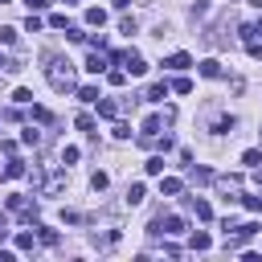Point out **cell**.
Masks as SVG:
<instances>
[{"mask_svg": "<svg viewBox=\"0 0 262 262\" xmlns=\"http://www.w3.org/2000/svg\"><path fill=\"white\" fill-rule=\"evenodd\" d=\"M74 127H78V131H94V119H90V115H78Z\"/></svg>", "mask_w": 262, "mask_h": 262, "instance_id": "27", "label": "cell"}, {"mask_svg": "<svg viewBox=\"0 0 262 262\" xmlns=\"http://www.w3.org/2000/svg\"><path fill=\"white\" fill-rule=\"evenodd\" d=\"M37 237H41L45 246H57V229H49V225H37Z\"/></svg>", "mask_w": 262, "mask_h": 262, "instance_id": "17", "label": "cell"}, {"mask_svg": "<svg viewBox=\"0 0 262 262\" xmlns=\"http://www.w3.org/2000/svg\"><path fill=\"white\" fill-rule=\"evenodd\" d=\"M33 119H37V123H49V119H53V115H49V111H45V106H33Z\"/></svg>", "mask_w": 262, "mask_h": 262, "instance_id": "36", "label": "cell"}, {"mask_svg": "<svg viewBox=\"0 0 262 262\" xmlns=\"http://www.w3.org/2000/svg\"><path fill=\"white\" fill-rule=\"evenodd\" d=\"M45 78H49V86L57 90V94H70L78 82H74V61H66V57H53V53H45Z\"/></svg>", "mask_w": 262, "mask_h": 262, "instance_id": "1", "label": "cell"}, {"mask_svg": "<svg viewBox=\"0 0 262 262\" xmlns=\"http://www.w3.org/2000/svg\"><path fill=\"white\" fill-rule=\"evenodd\" d=\"M217 188L225 192V201H237V196H229V192H237V188H242V180H237V176H217Z\"/></svg>", "mask_w": 262, "mask_h": 262, "instance_id": "5", "label": "cell"}, {"mask_svg": "<svg viewBox=\"0 0 262 262\" xmlns=\"http://www.w3.org/2000/svg\"><path fill=\"white\" fill-rule=\"evenodd\" d=\"M180 188H184V184H180L176 176H164V180H160V192H164V196H176Z\"/></svg>", "mask_w": 262, "mask_h": 262, "instance_id": "14", "label": "cell"}, {"mask_svg": "<svg viewBox=\"0 0 262 262\" xmlns=\"http://www.w3.org/2000/svg\"><path fill=\"white\" fill-rule=\"evenodd\" d=\"M16 176H25V160H8V168L0 172V180H16Z\"/></svg>", "mask_w": 262, "mask_h": 262, "instance_id": "10", "label": "cell"}, {"mask_svg": "<svg viewBox=\"0 0 262 262\" xmlns=\"http://www.w3.org/2000/svg\"><path fill=\"white\" fill-rule=\"evenodd\" d=\"M192 180H196V184H209V180H217V176H213L209 168H192Z\"/></svg>", "mask_w": 262, "mask_h": 262, "instance_id": "25", "label": "cell"}, {"mask_svg": "<svg viewBox=\"0 0 262 262\" xmlns=\"http://www.w3.org/2000/svg\"><path fill=\"white\" fill-rule=\"evenodd\" d=\"M201 74H205V78H221V61H217V57H205V61H201Z\"/></svg>", "mask_w": 262, "mask_h": 262, "instance_id": "13", "label": "cell"}, {"mask_svg": "<svg viewBox=\"0 0 262 262\" xmlns=\"http://www.w3.org/2000/svg\"><path fill=\"white\" fill-rule=\"evenodd\" d=\"M242 205H246L250 213H262V196H242Z\"/></svg>", "mask_w": 262, "mask_h": 262, "instance_id": "29", "label": "cell"}, {"mask_svg": "<svg viewBox=\"0 0 262 262\" xmlns=\"http://www.w3.org/2000/svg\"><path fill=\"white\" fill-rule=\"evenodd\" d=\"M29 8H49V0H29Z\"/></svg>", "mask_w": 262, "mask_h": 262, "instance_id": "38", "label": "cell"}, {"mask_svg": "<svg viewBox=\"0 0 262 262\" xmlns=\"http://www.w3.org/2000/svg\"><path fill=\"white\" fill-rule=\"evenodd\" d=\"M254 29H258V37H262V20H258V25H254Z\"/></svg>", "mask_w": 262, "mask_h": 262, "instance_id": "41", "label": "cell"}, {"mask_svg": "<svg viewBox=\"0 0 262 262\" xmlns=\"http://www.w3.org/2000/svg\"><path fill=\"white\" fill-rule=\"evenodd\" d=\"M172 90H176V94H188V90H192V82H188V78H176V82H172Z\"/></svg>", "mask_w": 262, "mask_h": 262, "instance_id": "31", "label": "cell"}, {"mask_svg": "<svg viewBox=\"0 0 262 262\" xmlns=\"http://www.w3.org/2000/svg\"><path fill=\"white\" fill-rule=\"evenodd\" d=\"M61 184H66V176H61V172H53V176L45 180V188H41V196H53V192H61Z\"/></svg>", "mask_w": 262, "mask_h": 262, "instance_id": "11", "label": "cell"}, {"mask_svg": "<svg viewBox=\"0 0 262 262\" xmlns=\"http://www.w3.org/2000/svg\"><path fill=\"white\" fill-rule=\"evenodd\" d=\"M188 66H192V57H188V53H172V57L164 61V70H176V74H180V70H188Z\"/></svg>", "mask_w": 262, "mask_h": 262, "instance_id": "7", "label": "cell"}, {"mask_svg": "<svg viewBox=\"0 0 262 262\" xmlns=\"http://www.w3.org/2000/svg\"><path fill=\"white\" fill-rule=\"evenodd\" d=\"M78 98H82V102H98L102 94H98V86H82V90H78Z\"/></svg>", "mask_w": 262, "mask_h": 262, "instance_id": "19", "label": "cell"}, {"mask_svg": "<svg viewBox=\"0 0 262 262\" xmlns=\"http://www.w3.org/2000/svg\"><path fill=\"white\" fill-rule=\"evenodd\" d=\"M0 4H4V0H0Z\"/></svg>", "mask_w": 262, "mask_h": 262, "instance_id": "44", "label": "cell"}, {"mask_svg": "<svg viewBox=\"0 0 262 262\" xmlns=\"http://www.w3.org/2000/svg\"><path fill=\"white\" fill-rule=\"evenodd\" d=\"M86 25H90V29H102V25H106V12H102V8H86Z\"/></svg>", "mask_w": 262, "mask_h": 262, "instance_id": "12", "label": "cell"}, {"mask_svg": "<svg viewBox=\"0 0 262 262\" xmlns=\"http://www.w3.org/2000/svg\"><path fill=\"white\" fill-rule=\"evenodd\" d=\"M61 221H66V225H78L82 213H78V209H61Z\"/></svg>", "mask_w": 262, "mask_h": 262, "instance_id": "28", "label": "cell"}, {"mask_svg": "<svg viewBox=\"0 0 262 262\" xmlns=\"http://www.w3.org/2000/svg\"><path fill=\"white\" fill-rule=\"evenodd\" d=\"M160 127H164V119H160V115H147V119H143V135H139V139H156V131H160Z\"/></svg>", "mask_w": 262, "mask_h": 262, "instance_id": "9", "label": "cell"}, {"mask_svg": "<svg viewBox=\"0 0 262 262\" xmlns=\"http://www.w3.org/2000/svg\"><path fill=\"white\" fill-rule=\"evenodd\" d=\"M49 25H53V29H70V25H66V12H53V16H49Z\"/></svg>", "mask_w": 262, "mask_h": 262, "instance_id": "34", "label": "cell"}, {"mask_svg": "<svg viewBox=\"0 0 262 262\" xmlns=\"http://www.w3.org/2000/svg\"><path fill=\"white\" fill-rule=\"evenodd\" d=\"M106 184H111V176H106V172H94V176H90V188H94V192H102Z\"/></svg>", "mask_w": 262, "mask_h": 262, "instance_id": "22", "label": "cell"}, {"mask_svg": "<svg viewBox=\"0 0 262 262\" xmlns=\"http://www.w3.org/2000/svg\"><path fill=\"white\" fill-rule=\"evenodd\" d=\"M246 49H250V57H262V41L254 37V41H246Z\"/></svg>", "mask_w": 262, "mask_h": 262, "instance_id": "35", "label": "cell"}, {"mask_svg": "<svg viewBox=\"0 0 262 262\" xmlns=\"http://www.w3.org/2000/svg\"><path fill=\"white\" fill-rule=\"evenodd\" d=\"M168 90H172L168 82H156V86H147V94H143V98H147V102H164V98H168Z\"/></svg>", "mask_w": 262, "mask_h": 262, "instance_id": "8", "label": "cell"}, {"mask_svg": "<svg viewBox=\"0 0 262 262\" xmlns=\"http://www.w3.org/2000/svg\"><path fill=\"white\" fill-rule=\"evenodd\" d=\"M156 147L160 151H172V135H156Z\"/></svg>", "mask_w": 262, "mask_h": 262, "instance_id": "37", "label": "cell"}, {"mask_svg": "<svg viewBox=\"0 0 262 262\" xmlns=\"http://www.w3.org/2000/svg\"><path fill=\"white\" fill-rule=\"evenodd\" d=\"M111 4H115V8H127V4H131V0H111Z\"/></svg>", "mask_w": 262, "mask_h": 262, "instance_id": "39", "label": "cell"}, {"mask_svg": "<svg viewBox=\"0 0 262 262\" xmlns=\"http://www.w3.org/2000/svg\"><path fill=\"white\" fill-rule=\"evenodd\" d=\"M66 4H78V0H66Z\"/></svg>", "mask_w": 262, "mask_h": 262, "instance_id": "42", "label": "cell"}, {"mask_svg": "<svg viewBox=\"0 0 262 262\" xmlns=\"http://www.w3.org/2000/svg\"><path fill=\"white\" fill-rule=\"evenodd\" d=\"M0 45H16V29H8V25H0Z\"/></svg>", "mask_w": 262, "mask_h": 262, "instance_id": "26", "label": "cell"}, {"mask_svg": "<svg viewBox=\"0 0 262 262\" xmlns=\"http://www.w3.org/2000/svg\"><path fill=\"white\" fill-rule=\"evenodd\" d=\"M143 196H147V188H143V184H131V188H127V205H139Z\"/></svg>", "mask_w": 262, "mask_h": 262, "instance_id": "16", "label": "cell"}, {"mask_svg": "<svg viewBox=\"0 0 262 262\" xmlns=\"http://www.w3.org/2000/svg\"><path fill=\"white\" fill-rule=\"evenodd\" d=\"M143 168H147V176H164V156H151Z\"/></svg>", "mask_w": 262, "mask_h": 262, "instance_id": "15", "label": "cell"}, {"mask_svg": "<svg viewBox=\"0 0 262 262\" xmlns=\"http://www.w3.org/2000/svg\"><path fill=\"white\" fill-rule=\"evenodd\" d=\"M119 33H127V37H131V33H135V16H123V20H119Z\"/></svg>", "mask_w": 262, "mask_h": 262, "instance_id": "30", "label": "cell"}, {"mask_svg": "<svg viewBox=\"0 0 262 262\" xmlns=\"http://www.w3.org/2000/svg\"><path fill=\"white\" fill-rule=\"evenodd\" d=\"M94 106H98L102 119H119V111H123V102H115V98H98Z\"/></svg>", "mask_w": 262, "mask_h": 262, "instance_id": "3", "label": "cell"}, {"mask_svg": "<svg viewBox=\"0 0 262 262\" xmlns=\"http://www.w3.org/2000/svg\"><path fill=\"white\" fill-rule=\"evenodd\" d=\"M86 70H90V74H106V53H98V49H94V53L86 57Z\"/></svg>", "mask_w": 262, "mask_h": 262, "instance_id": "6", "label": "cell"}, {"mask_svg": "<svg viewBox=\"0 0 262 262\" xmlns=\"http://www.w3.org/2000/svg\"><path fill=\"white\" fill-rule=\"evenodd\" d=\"M0 237H4V229H0Z\"/></svg>", "mask_w": 262, "mask_h": 262, "instance_id": "43", "label": "cell"}, {"mask_svg": "<svg viewBox=\"0 0 262 262\" xmlns=\"http://www.w3.org/2000/svg\"><path fill=\"white\" fill-rule=\"evenodd\" d=\"M12 102H16V106H29V102H33V90H25V86L12 90Z\"/></svg>", "mask_w": 262, "mask_h": 262, "instance_id": "18", "label": "cell"}, {"mask_svg": "<svg viewBox=\"0 0 262 262\" xmlns=\"http://www.w3.org/2000/svg\"><path fill=\"white\" fill-rule=\"evenodd\" d=\"M106 82H111V86H123V82H127V70H106Z\"/></svg>", "mask_w": 262, "mask_h": 262, "instance_id": "24", "label": "cell"}, {"mask_svg": "<svg viewBox=\"0 0 262 262\" xmlns=\"http://www.w3.org/2000/svg\"><path fill=\"white\" fill-rule=\"evenodd\" d=\"M188 209L196 213V221H209V217H213V205H209V201H201V196H188Z\"/></svg>", "mask_w": 262, "mask_h": 262, "instance_id": "4", "label": "cell"}, {"mask_svg": "<svg viewBox=\"0 0 262 262\" xmlns=\"http://www.w3.org/2000/svg\"><path fill=\"white\" fill-rule=\"evenodd\" d=\"M20 143H29V147L41 143V131H37V127H25V131H20Z\"/></svg>", "mask_w": 262, "mask_h": 262, "instance_id": "20", "label": "cell"}, {"mask_svg": "<svg viewBox=\"0 0 262 262\" xmlns=\"http://www.w3.org/2000/svg\"><path fill=\"white\" fill-rule=\"evenodd\" d=\"M16 250H33V233H16Z\"/></svg>", "mask_w": 262, "mask_h": 262, "instance_id": "33", "label": "cell"}, {"mask_svg": "<svg viewBox=\"0 0 262 262\" xmlns=\"http://www.w3.org/2000/svg\"><path fill=\"white\" fill-rule=\"evenodd\" d=\"M242 164H246V168H258V164H262V151H258V147H250V151L242 156Z\"/></svg>", "mask_w": 262, "mask_h": 262, "instance_id": "21", "label": "cell"}, {"mask_svg": "<svg viewBox=\"0 0 262 262\" xmlns=\"http://www.w3.org/2000/svg\"><path fill=\"white\" fill-rule=\"evenodd\" d=\"M123 70H127L131 78H139V74H147V61H143L139 53H123Z\"/></svg>", "mask_w": 262, "mask_h": 262, "instance_id": "2", "label": "cell"}, {"mask_svg": "<svg viewBox=\"0 0 262 262\" xmlns=\"http://www.w3.org/2000/svg\"><path fill=\"white\" fill-rule=\"evenodd\" d=\"M209 246H213V237H209V233H201V229H196V233H192V250H209Z\"/></svg>", "mask_w": 262, "mask_h": 262, "instance_id": "23", "label": "cell"}, {"mask_svg": "<svg viewBox=\"0 0 262 262\" xmlns=\"http://www.w3.org/2000/svg\"><path fill=\"white\" fill-rule=\"evenodd\" d=\"M111 135H115V139H131V127H127V123H115V131H111Z\"/></svg>", "mask_w": 262, "mask_h": 262, "instance_id": "32", "label": "cell"}, {"mask_svg": "<svg viewBox=\"0 0 262 262\" xmlns=\"http://www.w3.org/2000/svg\"><path fill=\"white\" fill-rule=\"evenodd\" d=\"M0 70H8V57H0Z\"/></svg>", "mask_w": 262, "mask_h": 262, "instance_id": "40", "label": "cell"}]
</instances>
